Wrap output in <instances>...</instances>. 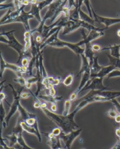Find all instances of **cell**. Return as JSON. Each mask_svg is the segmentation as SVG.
Segmentation results:
<instances>
[{
	"instance_id": "obj_1",
	"label": "cell",
	"mask_w": 120,
	"mask_h": 149,
	"mask_svg": "<svg viewBox=\"0 0 120 149\" xmlns=\"http://www.w3.org/2000/svg\"><path fill=\"white\" fill-rule=\"evenodd\" d=\"M67 2L68 1H54L49 6H48V10L42 19L41 23L39 24L38 27L33 30H32L31 33L33 34L34 32H39L40 35L42 34L46 21L48 19L50 18L51 23H52L58 16L61 15L63 8L66 5Z\"/></svg>"
},
{
	"instance_id": "obj_2",
	"label": "cell",
	"mask_w": 120,
	"mask_h": 149,
	"mask_svg": "<svg viewBox=\"0 0 120 149\" xmlns=\"http://www.w3.org/2000/svg\"><path fill=\"white\" fill-rule=\"evenodd\" d=\"M59 31L60 30L58 31L56 33L49 38L43 44L41 45L40 50L42 51V49H44L47 46H50L55 48H63L66 47L70 48L71 50L73 51L77 55H81L84 54L85 48L81 47L79 45H77V43L74 44L59 39L58 36Z\"/></svg>"
},
{
	"instance_id": "obj_3",
	"label": "cell",
	"mask_w": 120,
	"mask_h": 149,
	"mask_svg": "<svg viewBox=\"0 0 120 149\" xmlns=\"http://www.w3.org/2000/svg\"><path fill=\"white\" fill-rule=\"evenodd\" d=\"M15 31V30H11L1 33L0 41L1 42L8 45L10 47L17 52L19 54L18 60L17 62V65H18L23 58H28L29 56L25 53V45L20 44L14 37V32Z\"/></svg>"
},
{
	"instance_id": "obj_4",
	"label": "cell",
	"mask_w": 120,
	"mask_h": 149,
	"mask_svg": "<svg viewBox=\"0 0 120 149\" xmlns=\"http://www.w3.org/2000/svg\"><path fill=\"white\" fill-rule=\"evenodd\" d=\"M80 27L86 29L89 33L92 30H98L100 29L99 27H96L95 26L89 24L81 19L75 20L69 18V19L67 20L63 25V35L65 36L70 34Z\"/></svg>"
},
{
	"instance_id": "obj_5",
	"label": "cell",
	"mask_w": 120,
	"mask_h": 149,
	"mask_svg": "<svg viewBox=\"0 0 120 149\" xmlns=\"http://www.w3.org/2000/svg\"><path fill=\"white\" fill-rule=\"evenodd\" d=\"M9 86L11 88L12 90L13 100L12 104L10 106L9 112L8 113V114L7 115L6 119H5V122L6 123L7 126H8V125H9V123L11 118L18 111L19 105L20 104V99H21L20 95H21V93H22V91H23V89L25 88V87L21 86L19 90H16L14 88L12 85L9 84Z\"/></svg>"
},
{
	"instance_id": "obj_6",
	"label": "cell",
	"mask_w": 120,
	"mask_h": 149,
	"mask_svg": "<svg viewBox=\"0 0 120 149\" xmlns=\"http://www.w3.org/2000/svg\"><path fill=\"white\" fill-rule=\"evenodd\" d=\"M9 69L17 75V77L23 76V74H26L27 71V67H20L17 65H14L12 63H8L4 60L2 55L1 54L0 57V76L2 78L4 72L5 70Z\"/></svg>"
},
{
	"instance_id": "obj_7",
	"label": "cell",
	"mask_w": 120,
	"mask_h": 149,
	"mask_svg": "<svg viewBox=\"0 0 120 149\" xmlns=\"http://www.w3.org/2000/svg\"><path fill=\"white\" fill-rule=\"evenodd\" d=\"M106 29V28H104V29H100L99 30H92L89 33V34L87 35L85 33L84 30L83 29V30L82 31L83 39L80 41V42H79L78 43H77V44L80 47L83 45H86L87 44H89L91 41L96 40L97 39L104 36L105 33L103 32V31Z\"/></svg>"
},
{
	"instance_id": "obj_8",
	"label": "cell",
	"mask_w": 120,
	"mask_h": 149,
	"mask_svg": "<svg viewBox=\"0 0 120 149\" xmlns=\"http://www.w3.org/2000/svg\"><path fill=\"white\" fill-rule=\"evenodd\" d=\"M82 131V129L79 128L67 134L62 132L59 137L64 143L65 149H70L74 141L80 135Z\"/></svg>"
},
{
	"instance_id": "obj_9",
	"label": "cell",
	"mask_w": 120,
	"mask_h": 149,
	"mask_svg": "<svg viewBox=\"0 0 120 149\" xmlns=\"http://www.w3.org/2000/svg\"><path fill=\"white\" fill-rule=\"evenodd\" d=\"M34 18V16H33L32 14L30 13V12H25L23 9L21 13L16 18L13 19V20L10 21L9 24L13 23H21L23 24L24 27L26 30V31L30 32V26L29 25L28 20L30 19H33Z\"/></svg>"
},
{
	"instance_id": "obj_10",
	"label": "cell",
	"mask_w": 120,
	"mask_h": 149,
	"mask_svg": "<svg viewBox=\"0 0 120 149\" xmlns=\"http://www.w3.org/2000/svg\"><path fill=\"white\" fill-rule=\"evenodd\" d=\"M103 78H94L91 79L82 92L90 90L91 91H104L108 86H105L103 83Z\"/></svg>"
},
{
	"instance_id": "obj_11",
	"label": "cell",
	"mask_w": 120,
	"mask_h": 149,
	"mask_svg": "<svg viewBox=\"0 0 120 149\" xmlns=\"http://www.w3.org/2000/svg\"><path fill=\"white\" fill-rule=\"evenodd\" d=\"M92 12L93 15L94 20L95 22H97L100 24H103L105 26L106 29H108L110 26L114 24L120 23V18H112L109 17H102L98 15L93 9V7H92Z\"/></svg>"
},
{
	"instance_id": "obj_12",
	"label": "cell",
	"mask_w": 120,
	"mask_h": 149,
	"mask_svg": "<svg viewBox=\"0 0 120 149\" xmlns=\"http://www.w3.org/2000/svg\"><path fill=\"white\" fill-rule=\"evenodd\" d=\"M44 134L48 138L47 144L50 146L51 149H62L60 142L61 139L59 137H55L51 132L44 133Z\"/></svg>"
},
{
	"instance_id": "obj_13",
	"label": "cell",
	"mask_w": 120,
	"mask_h": 149,
	"mask_svg": "<svg viewBox=\"0 0 120 149\" xmlns=\"http://www.w3.org/2000/svg\"><path fill=\"white\" fill-rule=\"evenodd\" d=\"M117 69L111 65H108L107 66H105L103 67V68L100 70L98 73L96 74H91V79L94 78H103L105 76H108L110 74L111 72Z\"/></svg>"
},
{
	"instance_id": "obj_14",
	"label": "cell",
	"mask_w": 120,
	"mask_h": 149,
	"mask_svg": "<svg viewBox=\"0 0 120 149\" xmlns=\"http://www.w3.org/2000/svg\"><path fill=\"white\" fill-rule=\"evenodd\" d=\"M39 99H41L43 100L44 102H49L51 104H56L57 102L61 101L63 100L62 97L59 96H52L51 95H47L44 93H40L39 95L37 97Z\"/></svg>"
},
{
	"instance_id": "obj_15",
	"label": "cell",
	"mask_w": 120,
	"mask_h": 149,
	"mask_svg": "<svg viewBox=\"0 0 120 149\" xmlns=\"http://www.w3.org/2000/svg\"><path fill=\"white\" fill-rule=\"evenodd\" d=\"M20 125H21L23 131L26 132L28 134H30L31 135L36 136L37 139H38L39 142L40 143L41 142V141H42L41 135V134L37 132V131L34 127L28 125L27 124H26L25 122H23V121H21Z\"/></svg>"
},
{
	"instance_id": "obj_16",
	"label": "cell",
	"mask_w": 120,
	"mask_h": 149,
	"mask_svg": "<svg viewBox=\"0 0 120 149\" xmlns=\"http://www.w3.org/2000/svg\"><path fill=\"white\" fill-rule=\"evenodd\" d=\"M18 111L20 114V115L18 118H19L21 119V120L23 122H25L27 119H30V118H37V117L36 114L27 111L26 109H25L22 105H21L20 103L19 105Z\"/></svg>"
},
{
	"instance_id": "obj_17",
	"label": "cell",
	"mask_w": 120,
	"mask_h": 149,
	"mask_svg": "<svg viewBox=\"0 0 120 149\" xmlns=\"http://www.w3.org/2000/svg\"><path fill=\"white\" fill-rule=\"evenodd\" d=\"M97 95H100L103 97L108 99L110 102L112 100L117 99L120 96V91H114L110 90H104V91H99Z\"/></svg>"
},
{
	"instance_id": "obj_18",
	"label": "cell",
	"mask_w": 120,
	"mask_h": 149,
	"mask_svg": "<svg viewBox=\"0 0 120 149\" xmlns=\"http://www.w3.org/2000/svg\"><path fill=\"white\" fill-rule=\"evenodd\" d=\"M85 52H84V55L86 56V58L89 60V64H90V67L91 68L92 65L93 64L94 61V51L92 47V45L91 44H89L86 45L85 47Z\"/></svg>"
},
{
	"instance_id": "obj_19",
	"label": "cell",
	"mask_w": 120,
	"mask_h": 149,
	"mask_svg": "<svg viewBox=\"0 0 120 149\" xmlns=\"http://www.w3.org/2000/svg\"><path fill=\"white\" fill-rule=\"evenodd\" d=\"M105 50H110V54L112 56L120 58V44L114 45L113 46L103 48L100 51Z\"/></svg>"
},
{
	"instance_id": "obj_20",
	"label": "cell",
	"mask_w": 120,
	"mask_h": 149,
	"mask_svg": "<svg viewBox=\"0 0 120 149\" xmlns=\"http://www.w3.org/2000/svg\"><path fill=\"white\" fill-rule=\"evenodd\" d=\"M30 32L26 31L24 33V41L25 44V51L27 54L28 55L30 53V50H31L32 46V41H31V36L32 33ZM30 56V55H28Z\"/></svg>"
},
{
	"instance_id": "obj_21",
	"label": "cell",
	"mask_w": 120,
	"mask_h": 149,
	"mask_svg": "<svg viewBox=\"0 0 120 149\" xmlns=\"http://www.w3.org/2000/svg\"><path fill=\"white\" fill-rule=\"evenodd\" d=\"M41 9H40V7L38 5V2L37 4H32V9L29 11L30 14H32L33 16L35 17L38 20V22L41 23L42 22V18L40 16V11Z\"/></svg>"
},
{
	"instance_id": "obj_22",
	"label": "cell",
	"mask_w": 120,
	"mask_h": 149,
	"mask_svg": "<svg viewBox=\"0 0 120 149\" xmlns=\"http://www.w3.org/2000/svg\"><path fill=\"white\" fill-rule=\"evenodd\" d=\"M80 17L81 20L94 26L96 22L94 19L91 18L89 16H88L85 13H84L81 9L80 11Z\"/></svg>"
},
{
	"instance_id": "obj_23",
	"label": "cell",
	"mask_w": 120,
	"mask_h": 149,
	"mask_svg": "<svg viewBox=\"0 0 120 149\" xmlns=\"http://www.w3.org/2000/svg\"><path fill=\"white\" fill-rule=\"evenodd\" d=\"M0 114H1V124H2V125L3 128H6L7 127V124L5 122V119L6 118V110L4 107L3 102H1L0 104Z\"/></svg>"
},
{
	"instance_id": "obj_24",
	"label": "cell",
	"mask_w": 120,
	"mask_h": 149,
	"mask_svg": "<svg viewBox=\"0 0 120 149\" xmlns=\"http://www.w3.org/2000/svg\"><path fill=\"white\" fill-rule=\"evenodd\" d=\"M98 56H95L94 58L93 64L91 68V74H96L98 73L100 70L103 68V66H100L98 63Z\"/></svg>"
},
{
	"instance_id": "obj_25",
	"label": "cell",
	"mask_w": 120,
	"mask_h": 149,
	"mask_svg": "<svg viewBox=\"0 0 120 149\" xmlns=\"http://www.w3.org/2000/svg\"><path fill=\"white\" fill-rule=\"evenodd\" d=\"M6 139L9 141V146L13 148L18 143V136L17 135L12 132L11 135L6 136Z\"/></svg>"
},
{
	"instance_id": "obj_26",
	"label": "cell",
	"mask_w": 120,
	"mask_h": 149,
	"mask_svg": "<svg viewBox=\"0 0 120 149\" xmlns=\"http://www.w3.org/2000/svg\"><path fill=\"white\" fill-rule=\"evenodd\" d=\"M106 55L110 60V63L108 65H113L117 69L120 70V58L113 57L111 55Z\"/></svg>"
},
{
	"instance_id": "obj_27",
	"label": "cell",
	"mask_w": 120,
	"mask_h": 149,
	"mask_svg": "<svg viewBox=\"0 0 120 149\" xmlns=\"http://www.w3.org/2000/svg\"><path fill=\"white\" fill-rule=\"evenodd\" d=\"M71 105H72V101L70 99H66L65 102L64 108H63V112L62 115L63 116H67L70 114V111Z\"/></svg>"
},
{
	"instance_id": "obj_28",
	"label": "cell",
	"mask_w": 120,
	"mask_h": 149,
	"mask_svg": "<svg viewBox=\"0 0 120 149\" xmlns=\"http://www.w3.org/2000/svg\"><path fill=\"white\" fill-rule=\"evenodd\" d=\"M73 74L72 73L70 74L63 80V85H65L66 86H67V87L70 86V85L72 84L73 81Z\"/></svg>"
},
{
	"instance_id": "obj_29",
	"label": "cell",
	"mask_w": 120,
	"mask_h": 149,
	"mask_svg": "<svg viewBox=\"0 0 120 149\" xmlns=\"http://www.w3.org/2000/svg\"><path fill=\"white\" fill-rule=\"evenodd\" d=\"M13 80L15 82H16L18 84L20 85L21 86L25 87V88L26 87L27 83L26 78H25L23 77V76H20V77H17V78L14 79Z\"/></svg>"
},
{
	"instance_id": "obj_30",
	"label": "cell",
	"mask_w": 120,
	"mask_h": 149,
	"mask_svg": "<svg viewBox=\"0 0 120 149\" xmlns=\"http://www.w3.org/2000/svg\"><path fill=\"white\" fill-rule=\"evenodd\" d=\"M118 114H119V113L117 112V111H116L115 110H114L113 109H110L106 113V116L110 117V118H113V119H115Z\"/></svg>"
},
{
	"instance_id": "obj_31",
	"label": "cell",
	"mask_w": 120,
	"mask_h": 149,
	"mask_svg": "<svg viewBox=\"0 0 120 149\" xmlns=\"http://www.w3.org/2000/svg\"><path fill=\"white\" fill-rule=\"evenodd\" d=\"M83 3L87 7V9L88 10V12L89 13V16L93 19V15H92V8H91L92 6L90 3V1H83Z\"/></svg>"
},
{
	"instance_id": "obj_32",
	"label": "cell",
	"mask_w": 120,
	"mask_h": 149,
	"mask_svg": "<svg viewBox=\"0 0 120 149\" xmlns=\"http://www.w3.org/2000/svg\"><path fill=\"white\" fill-rule=\"evenodd\" d=\"M116 77H120V70L119 69H117L111 72L110 74L107 76V79H109L110 78Z\"/></svg>"
},
{
	"instance_id": "obj_33",
	"label": "cell",
	"mask_w": 120,
	"mask_h": 149,
	"mask_svg": "<svg viewBox=\"0 0 120 149\" xmlns=\"http://www.w3.org/2000/svg\"><path fill=\"white\" fill-rule=\"evenodd\" d=\"M0 8H1V10H3V9H8V8H9V9L14 8V9H15L13 1H12L11 3L6 4H1L0 5Z\"/></svg>"
},
{
	"instance_id": "obj_34",
	"label": "cell",
	"mask_w": 120,
	"mask_h": 149,
	"mask_svg": "<svg viewBox=\"0 0 120 149\" xmlns=\"http://www.w3.org/2000/svg\"><path fill=\"white\" fill-rule=\"evenodd\" d=\"M110 102H112L113 105H114L116 110H117V112L120 114V103L119 102H118V100H117V99H114L112 100Z\"/></svg>"
},
{
	"instance_id": "obj_35",
	"label": "cell",
	"mask_w": 120,
	"mask_h": 149,
	"mask_svg": "<svg viewBox=\"0 0 120 149\" xmlns=\"http://www.w3.org/2000/svg\"><path fill=\"white\" fill-rule=\"evenodd\" d=\"M62 132H63L62 130L60 129L59 127H57V128H55L54 129H53L51 133L55 137H59V136L61 134Z\"/></svg>"
},
{
	"instance_id": "obj_36",
	"label": "cell",
	"mask_w": 120,
	"mask_h": 149,
	"mask_svg": "<svg viewBox=\"0 0 120 149\" xmlns=\"http://www.w3.org/2000/svg\"><path fill=\"white\" fill-rule=\"evenodd\" d=\"M5 139L1 135V146H2L6 149H17L14 148H11L9 146H7V144L4 142Z\"/></svg>"
},
{
	"instance_id": "obj_37",
	"label": "cell",
	"mask_w": 120,
	"mask_h": 149,
	"mask_svg": "<svg viewBox=\"0 0 120 149\" xmlns=\"http://www.w3.org/2000/svg\"><path fill=\"white\" fill-rule=\"evenodd\" d=\"M30 60L28 57H25L23 58L21 60V65L23 67H27L29 64Z\"/></svg>"
},
{
	"instance_id": "obj_38",
	"label": "cell",
	"mask_w": 120,
	"mask_h": 149,
	"mask_svg": "<svg viewBox=\"0 0 120 149\" xmlns=\"http://www.w3.org/2000/svg\"><path fill=\"white\" fill-rule=\"evenodd\" d=\"M32 95L30 94V92H23L20 95L21 99H27L30 97Z\"/></svg>"
},
{
	"instance_id": "obj_39",
	"label": "cell",
	"mask_w": 120,
	"mask_h": 149,
	"mask_svg": "<svg viewBox=\"0 0 120 149\" xmlns=\"http://www.w3.org/2000/svg\"><path fill=\"white\" fill-rule=\"evenodd\" d=\"M92 47L94 51H99L101 49V48L100 47V46L97 44H94L92 45Z\"/></svg>"
},
{
	"instance_id": "obj_40",
	"label": "cell",
	"mask_w": 120,
	"mask_h": 149,
	"mask_svg": "<svg viewBox=\"0 0 120 149\" xmlns=\"http://www.w3.org/2000/svg\"><path fill=\"white\" fill-rule=\"evenodd\" d=\"M111 149H120V140L118 139L117 143Z\"/></svg>"
},
{
	"instance_id": "obj_41",
	"label": "cell",
	"mask_w": 120,
	"mask_h": 149,
	"mask_svg": "<svg viewBox=\"0 0 120 149\" xmlns=\"http://www.w3.org/2000/svg\"><path fill=\"white\" fill-rule=\"evenodd\" d=\"M6 98V95L3 92H1V93H0V101L1 102H3L4 100Z\"/></svg>"
},
{
	"instance_id": "obj_42",
	"label": "cell",
	"mask_w": 120,
	"mask_h": 149,
	"mask_svg": "<svg viewBox=\"0 0 120 149\" xmlns=\"http://www.w3.org/2000/svg\"><path fill=\"white\" fill-rule=\"evenodd\" d=\"M57 106L56 104H51V111L52 112H55L57 111Z\"/></svg>"
},
{
	"instance_id": "obj_43",
	"label": "cell",
	"mask_w": 120,
	"mask_h": 149,
	"mask_svg": "<svg viewBox=\"0 0 120 149\" xmlns=\"http://www.w3.org/2000/svg\"><path fill=\"white\" fill-rule=\"evenodd\" d=\"M115 134L119 139H120V128H118L115 130Z\"/></svg>"
},
{
	"instance_id": "obj_44",
	"label": "cell",
	"mask_w": 120,
	"mask_h": 149,
	"mask_svg": "<svg viewBox=\"0 0 120 149\" xmlns=\"http://www.w3.org/2000/svg\"><path fill=\"white\" fill-rule=\"evenodd\" d=\"M115 121L117 123H120V114H119L117 117L115 118Z\"/></svg>"
},
{
	"instance_id": "obj_45",
	"label": "cell",
	"mask_w": 120,
	"mask_h": 149,
	"mask_svg": "<svg viewBox=\"0 0 120 149\" xmlns=\"http://www.w3.org/2000/svg\"><path fill=\"white\" fill-rule=\"evenodd\" d=\"M117 36L120 38V30H119L117 31Z\"/></svg>"
},
{
	"instance_id": "obj_46",
	"label": "cell",
	"mask_w": 120,
	"mask_h": 149,
	"mask_svg": "<svg viewBox=\"0 0 120 149\" xmlns=\"http://www.w3.org/2000/svg\"><path fill=\"white\" fill-rule=\"evenodd\" d=\"M0 149H6L4 148L3 146H0Z\"/></svg>"
},
{
	"instance_id": "obj_47",
	"label": "cell",
	"mask_w": 120,
	"mask_h": 149,
	"mask_svg": "<svg viewBox=\"0 0 120 149\" xmlns=\"http://www.w3.org/2000/svg\"><path fill=\"white\" fill-rule=\"evenodd\" d=\"M63 149V148H62V149Z\"/></svg>"
},
{
	"instance_id": "obj_48",
	"label": "cell",
	"mask_w": 120,
	"mask_h": 149,
	"mask_svg": "<svg viewBox=\"0 0 120 149\" xmlns=\"http://www.w3.org/2000/svg\"></svg>"
}]
</instances>
